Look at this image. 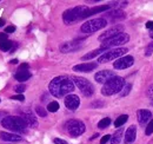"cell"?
I'll list each match as a JSON object with an SVG mask.
<instances>
[{
	"mask_svg": "<svg viewBox=\"0 0 153 144\" xmlns=\"http://www.w3.org/2000/svg\"><path fill=\"white\" fill-rule=\"evenodd\" d=\"M31 77H32V74L28 70H18L17 73L14 74V78L20 83H24V82L28 80Z\"/></svg>",
	"mask_w": 153,
	"mask_h": 144,
	"instance_id": "20",
	"label": "cell"
},
{
	"mask_svg": "<svg viewBox=\"0 0 153 144\" xmlns=\"http://www.w3.org/2000/svg\"><path fill=\"white\" fill-rule=\"evenodd\" d=\"M114 72L110 71V70H102V71H99L98 73H96L94 76V79H96L97 83H102L105 84L107 80H110L112 77H114Z\"/></svg>",
	"mask_w": 153,
	"mask_h": 144,
	"instance_id": "14",
	"label": "cell"
},
{
	"mask_svg": "<svg viewBox=\"0 0 153 144\" xmlns=\"http://www.w3.org/2000/svg\"><path fill=\"white\" fill-rule=\"evenodd\" d=\"M6 40H8V39H7V33H4V32H1V33H0V44L5 43Z\"/></svg>",
	"mask_w": 153,
	"mask_h": 144,
	"instance_id": "37",
	"label": "cell"
},
{
	"mask_svg": "<svg viewBox=\"0 0 153 144\" xmlns=\"http://www.w3.org/2000/svg\"><path fill=\"white\" fill-rule=\"evenodd\" d=\"M150 37H151V38L153 39V31H151V33H150Z\"/></svg>",
	"mask_w": 153,
	"mask_h": 144,
	"instance_id": "46",
	"label": "cell"
},
{
	"mask_svg": "<svg viewBox=\"0 0 153 144\" xmlns=\"http://www.w3.org/2000/svg\"><path fill=\"white\" fill-rule=\"evenodd\" d=\"M123 132H124V130H123L121 128H119V130L115 131L114 134H113V136H111V144L120 143V141H121V138H123Z\"/></svg>",
	"mask_w": 153,
	"mask_h": 144,
	"instance_id": "23",
	"label": "cell"
},
{
	"mask_svg": "<svg viewBox=\"0 0 153 144\" xmlns=\"http://www.w3.org/2000/svg\"><path fill=\"white\" fill-rule=\"evenodd\" d=\"M98 64L97 63H82V64H79L73 66V71L76 72H91L93 70H96Z\"/></svg>",
	"mask_w": 153,
	"mask_h": 144,
	"instance_id": "15",
	"label": "cell"
},
{
	"mask_svg": "<svg viewBox=\"0 0 153 144\" xmlns=\"http://www.w3.org/2000/svg\"><path fill=\"white\" fill-rule=\"evenodd\" d=\"M146 94H147V97H149L150 99H153V84H152V85H150V88L147 89V91H146Z\"/></svg>",
	"mask_w": 153,
	"mask_h": 144,
	"instance_id": "34",
	"label": "cell"
},
{
	"mask_svg": "<svg viewBox=\"0 0 153 144\" xmlns=\"http://www.w3.org/2000/svg\"><path fill=\"white\" fill-rule=\"evenodd\" d=\"M19 70H28V64H21Z\"/></svg>",
	"mask_w": 153,
	"mask_h": 144,
	"instance_id": "41",
	"label": "cell"
},
{
	"mask_svg": "<svg viewBox=\"0 0 153 144\" xmlns=\"http://www.w3.org/2000/svg\"><path fill=\"white\" fill-rule=\"evenodd\" d=\"M104 52H106V51H105V50H102V49H97V50L92 51V52H90V53L85 54L81 59H82V60H88V59H92V58H94V57H97V56H99V57H100Z\"/></svg>",
	"mask_w": 153,
	"mask_h": 144,
	"instance_id": "24",
	"label": "cell"
},
{
	"mask_svg": "<svg viewBox=\"0 0 153 144\" xmlns=\"http://www.w3.org/2000/svg\"><path fill=\"white\" fill-rule=\"evenodd\" d=\"M65 128H66L67 132L73 137H78V136L82 135L86 130L85 124L81 121H76V119H71V121L66 122Z\"/></svg>",
	"mask_w": 153,
	"mask_h": 144,
	"instance_id": "9",
	"label": "cell"
},
{
	"mask_svg": "<svg viewBox=\"0 0 153 144\" xmlns=\"http://www.w3.org/2000/svg\"><path fill=\"white\" fill-rule=\"evenodd\" d=\"M36 111H37V113H38L40 117H46L47 116V111L42 108V106H37Z\"/></svg>",
	"mask_w": 153,
	"mask_h": 144,
	"instance_id": "30",
	"label": "cell"
},
{
	"mask_svg": "<svg viewBox=\"0 0 153 144\" xmlns=\"http://www.w3.org/2000/svg\"><path fill=\"white\" fill-rule=\"evenodd\" d=\"M88 7L87 6H76L73 8L66 10L62 14V20L66 25H71L73 22H76L78 20L87 18V12H88Z\"/></svg>",
	"mask_w": 153,
	"mask_h": 144,
	"instance_id": "3",
	"label": "cell"
},
{
	"mask_svg": "<svg viewBox=\"0 0 153 144\" xmlns=\"http://www.w3.org/2000/svg\"><path fill=\"white\" fill-rule=\"evenodd\" d=\"M16 31V26H7L5 28V33H13Z\"/></svg>",
	"mask_w": 153,
	"mask_h": 144,
	"instance_id": "38",
	"label": "cell"
},
{
	"mask_svg": "<svg viewBox=\"0 0 153 144\" xmlns=\"http://www.w3.org/2000/svg\"><path fill=\"white\" fill-rule=\"evenodd\" d=\"M0 138L6 141V142H20L22 140V137L17 135V134H11V132H6V131H1L0 132Z\"/></svg>",
	"mask_w": 153,
	"mask_h": 144,
	"instance_id": "19",
	"label": "cell"
},
{
	"mask_svg": "<svg viewBox=\"0 0 153 144\" xmlns=\"http://www.w3.org/2000/svg\"><path fill=\"white\" fill-rule=\"evenodd\" d=\"M146 27H147L149 30L153 31V21H147V22H146Z\"/></svg>",
	"mask_w": 153,
	"mask_h": 144,
	"instance_id": "40",
	"label": "cell"
},
{
	"mask_svg": "<svg viewBox=\"0 0 153 144\" xmlns=\"http://www.w3.org/2000/svg\"><path fill=\"white\" fill-rule=\"evenodd\" d=\"M124 86H125V79L123 77L114 76L104 84L101 89V93L104 96H112L115 93H120Z\"/></svg>",
	"mask_w": 153,
	"mask_h": 144,
	"instance_id": "4",
	"label": "cell"
},
{
	"mask_svg": "<svg viewBox=\"0 0 153 144\" xmlns=\"http://www.w3.org/2000/svg\"><path fill=\"white\" fill-rule=\"evenodd\" d=\"M47 110L50 111V112H57L58 110H59V103L58 102H51V103H48V105H47Z\"/></svg>",
	"mask_w": 153,
	"mask_h": 144,
	"instance_id": "28",
	"label": "cell"
},
{
	"mask_svg": "<svg viewBox=\"0 0 153 144\" xmlns=\"http://www.w3.org/2000/svg\"><path fill=\"white\" fill-rule=\"evenodd\" d=\"M5 117H6V112H2V111H0V121H2Z\"/></svg>",
	"mask_w": 153,
	"mask_h": 144,
	"instance_id": "43",
	"label": "cell"
},
{
	"mask_svg": "<svg viewBox=\"0 0 153 144\" xmlns=\"http://www.w3.org/2000/svg\"><path fill=\"white\" fill-rule=\"evenodd\" d=\"M137 117H138V122L141 125H145L146 123H150V121L152 118V113L149 110H139L137 112Z\"/></svg>",
	"mask_w": 153,
	"mask_h": 144,
	"instance_id": "16",
	"label": "cell"
},
{
	"mask_svg": "<svg viewBox=\"0 0 153 144\" xmlns=\"http://www.w3.org/2000/svg\"><path fill=\"white\" fill-rule=\"evenodd\" d=\"M107 26V20L105 18H96L91 19L88 21H86L85 24L81 25V32L86 33V34H92L97 31L102 30L104 27Z\"/></svg>",
	"mask_w": 153,
	"mask_h": 144,
	"instance_id": "5",
	"label": "cell"
},
{
	"mask_svg": "<svg viewBox=\"0 0 153 144\" xmlns=\"http://www.w3.org/2000/svg\"><path fill=\"white\" fill-rule=\"evenodd\" d=\"M127 119H128V116H127V115H121V116H119V117L115 119L114 126L115 128H120V126H123L126 122H127Z\"/></svg>",
	"mask_w": 153,
	"mask_h": 144,
	"instance_id": "25",
	"label": "cell"
},
{
	"mask_svg": "<svg viewBox=\"0 0 153 144\" xmlns=\"http://www.w3.org/2000/svg\"><path fill=\"white\" fill-rule=\"evenodd\" d=\"M108 141H111V136H110V135H105V136L100 140V144H106Z\"/></svg>",
	"mask_w": 153,
	"mask_h": 144,
	"instance_id": "35",
	"label": "cell"
},
{
	"mask_svg": "<svg viewBox=\"0 0 153 144\" xmlns=\"http://www.w3.org/2000/svg\"><path fill=\"white\" fill-rule=\"evenodd\" d=\"M11 99H13V100H19V102H24V100H25V97H24V94H17V96H13Z\"/></svg>",
	"mask_w": 153,
	"mask_h": 144,
	"instance_id": "36",
	"label": "cell"
},
{
	"mask_svg": "<svg viewBox=\"0 0 153 144\" xmlns=\"http://www.w3.org/2000/svg\"><path fill=\"white\" fill-rule=\"evenodd\" d=\"M128 50L125 49V47H117V49H111V50H107L106 52L101 54L99 58H98V62L99 63H107V62H111V60H117L121 57H124V54L126 53Z\"/></svg>",
	"mask_w": 153,
	"mask_h": 144,
	"instance_id": "7",
	"label": "cell"
},
{
	"mask_svg": "<svg viewBox=\"0 0 153 144\" xmlns=\"http://www.w3.org/2000/svg\"><path fill=\"white\" fill-rule=\"evenodd\" d=\"M110 124H111V118L106 117V118H102V119L98 123V128H99V129H106Z\"/></svg>",
	"mask_w": 153,
	"mask_h": 144,
	"instance_id": "27",
	"label": "cell"
},
{
	"mask_svg": "<svg viewBox=\"0 0 153 144\" xmlns=\"http://www.w3.org/2000/svg\"><path fill=\"white\" fill-rule=\"evenodd\" d=\"M53 142H54V144H67L66 141H64V140H61V138H54Z\"/></svg>",
	"mask_w": 153,
	"mask_h": 144,
	"instance_id": "39",
	"label": "cell"
},
{
	"mask_svg": "<svg viewBox=\"0 0 153 144\" xmlns=\"http://www.w3.org/2000/svg\"><path fill=\"white\" fill-rule=\"evenodd\" d=\"M80 105V99L76 94H68L65 97V106L68 109V110H76V109L79 108Z\"/></svg>",
	"mask_w": 153,
	"mask_h": 144,
	"instance_id": "13",
	"label": "cell"
},
{
	"mask_svg": "<svg viewBox=\"0 0 153 144\" xmlns=\"http://www.w3.org/2000/svg\"><path fill=\"white\" fill-rule=\"evenodd\" d=\"M128 40H130V36L127 33H124L123 32V33H120L118 36H115L113 38H111V39H108V40H106V41H104L101 44L100 49H102L105 51L111 50V49H117V46L124 45V44L128 43Z\"/></svg>",
	"mask_w": 153,
	"mask_h": 144,
	"instance_id": "6",
	"label": "cell"
},
{
	"mask_svg": "<svg viewBox=\"0 0 153 144\" xmlns=\"http://www.w3.org/2000/svg\"><path fill=\"white\" fill-rule=\"evenodd\" d=\"M22 119L26 122L27 126H30V128H37V126H38V121H37V118H36L30 111H25V112L22 113Z\"/></svg>",
	"mask_w": 153,
	"mask_h": 144,
	"instance_id": "18",
	"label": "cell"
},
{
	"mask_svg": "<svg viewBox=\"0 0 153 144\" xmlns=\"http://www.w3.org/2000/svg\"><path fill=\"white\" fill-rule=\"evenodd\" d=\"M82 41H84V39H76V40H72V41H66L62 45H60V51L64 52V53L76 51L78 49L81 47Z\"/></svg>",
	"mask_w": 153,
	"mask_h": 144,
	"instance_id": "12",
	"label": "cell"
},
{
	"mask_svg": "<svg viewBox=\"0 0 153 144\" xmlns=\"http://www.w3.org/2000/svg\"><path fill=\"white\" fill-rule=\"evenodd\" d=\"M123 30H124V27L121 26V25H115V26H112L111 28H108V30H106L104 33H101L100 36H99V41H106V40H108V39H111V38H113V37L118 36V34H120V33H123Z\"/></svg>",
	"mask_w": 153,
	"mask_h": 144,
	"instance_id": "10",
	"label": "cell"
},
{
	"mask_svg": "<svg viewBox=\"0 0 153 144\" xmlns=\"http://www.w3.org/2000/svg\"><path fill=\"white\" fill-rule=\"evenodd\" d=\"M134 64V58L132 56H124L119 59H117L114 63H113V66L117 70H125V69H128L131 68Z\"/></svg>",
	"mask_w": 153,
	"mask_h": 144,
	"instance_id": "11",
	"label": "cell"
},
{
	"mask_svg": "<svg viewBox=\"0 0 153 144\" xmlns=\"http://www.w3.org/2000/svg\"><path fill=\"white\" fill-rule=\"evenodd\" d=\"M152 53H153V41L147 45V47H146V50H145V56H146V57H150Z\"/></svg>",
	"mask_w": 153,
	"mask_h": 144,
	"instance_id": "32",
	"label": "cell"
},
{
	"mask_svg": "<svg viewBox=\"0 0 153 144\" xmlns=\"http://www.w3.org/2000/svg\"><path fill=\"white\" fill-rule=\"evenodd\" d=\"M97 105H98V106H99V105H100V106H102V105H104V103H99V102H96V103H93V104H92V108H96Z\"/></svg>",
	"mask_w": 153,
	"mask_h": 144,
	"instance_id": "42",
	"label": "cell"
},
{
	"mask_svg": "<svg viewBox=\"0 0 153 144\" xmlns=\"http://www.w3.org/2000/svg\"><path fill=\"white\" fill-rule=\"evenodd\" d=\"M12 49H13V41H11V40H6L5 43L0 44V50L4 52L12 51Z\"/></svg>",
	"mask_w": 153,
	"mask_h": 144,
	"instance_id": "26",
	"label": "cell"
},
{
	"mask_svg": "<svg viewBox=\"0 0 153 144\" xmlns=\"http://www.w3.org/2000/svg\"><path fill=\"white\" fill-rule=\"evenodd\" d=\"M14 90L17 91L19 94H22V92L26 90V86H25L24 84H19V85H17V86L14 88Z\"/></svg>",
	"mask_w": 153,
	"mask_h": 144,
	"instance_id": "33",
	"label": "cell"
},
{
	"mask_svg": "<svg viewBox=\"0 0 153 144\" xmlns=\"http://www.w3.org/2000/svg\"><path fill=\"white\" fill-rule=\"evenodd\" d=\"M72 80L79 88V90L82 92L84 96L86 97H91L94 93V86L86 79L82 77H78V76H72Z\"/></svg>",
	"mask_w": 153,
	"mask_h": 144,
	"instance_id": "8",
	"label": "cell"
},
{
	"mask_svg": "<svg viewBox=\"0 0 153 144\" xmlns=\"http://www.w3.org/2000/svg\"><path fill=\"white\" fill-rule=\"evenodd\" d=\"M1 124H2V126L5 129L11 130L13 132H18V134H26L27 132V124L22 119V117H18V116H6L1 121Z\"/></svg>",
	"mask_w": 153,
	"mask_h": 144,
	"instance_id": "2",
	"label": "cell"
},
{
	"mask_svg": "<svg viewBox=\"0 0 153 144\" xmlns=\"http://www.w3.org/2000/svg\"><path fill=\"white\" fill-rule=\"evenodd\" d=\"M111 5H102V6H96V7H92L88 10L87 12V18L93 16V14H97V13H101V12H105L107 10H110Z\"/></svg>",
	"mask_w": 153,
	"mask_h": 144,
	"instance_id": "21",
	"label": "cell"
},
{
	"mask_svg": "<svg viewBox=\"0 0 153 144\" xmlns=\"http://www.w3.org/2000/svg\"><path fill=\"white\" fill-rule=\"evenodd\" d=\"M137 136V126L131 125L125 132V144H132L135 141Z\"/></svg>",
	"mask_w": 153,
	"mask_h": 144,
	"instance_id": "17",
	"label": "cell"
},
{
	"mask_svg": "<svg viewBox=\"0 0 153 144\" xmlns=\"http://www.w3.org/2000/svg\"><path fill=\"white\" fill-rule=\"evenodd\" d=\"M106 17H108L112 21H117V20H120V19L125 18V14L120 10H114V11H111V12L106 13Z\"/></svg>",
	"mask_w": 153,
	"mask_h": 144,
	"instance_id": "22",
	"label": "cell"
},
{
	"mask_svg": "<svg viewBox=\"0 0 153 144\" xmlns=\"http://www.w3.org/2000/svg\"><path fill=\"white\" fill-rule=\"evenodd\" d=\"M4 24H5V20H2V19H1V20H0V27H1V26H4Z\"/></svg>",
	"mask_w": 153,
	"mask_h": 144,
	"instance_id": "45",
	"label": "cell"
},
{
	"mask_svg": "<svg viewBox=\"0 0 153 144\" xmlns=\"http://www.w3.org/2000/svg\"><path fill=\"white\" fill-rule=\"evenodd\" d=\"M131 89H132V85H131V84H125V86L123 88L121 92L119 93L120 97H125V96H127V94L131 92Z\"/></svg>",
	"mask_w": 153,
	"mask_h": 144,
	"instance_id": "29",
	"label": "cell"
},
{
	"mask_svg": "<svg viewBox=\"0 0 153 144\" xmlns=\"http://www.w3.org/2000/svg\"><path fill=\"white\" fill-rule=\"evenodd\" d=\"M48 90L52 96L57 98H61V97L68 96L74 90V83L72 78L67 76H58L51 80L48 85Z\"/></svg>",
	"mask_w": 153,
	"mask_h": 144,
	"instance_id": "1",
	"label": "cell"
},
{
	"mask_svg": "<svg viewBox=\"0 0 153 144\" xmlns=\"http://www.w3.org/2000/svg\"><path fill=\"white\" fill-rule=\"evenodd\" d=\"M152 132H153V118L150 121V123L147 124V128H146V130H145V134H146L147 136L152 135Z\"/></svg>",
	"mask_w": 153,
	"mask_h": 144,
	"instance_id": "31",
	"label": "cell"
},
{
	"mask_svg": "<svg viewBox=\"0 0 153 144\" xmlns=\"http://www.w3.org/2000/svg\"><path fill=\"white\" fill-rule=\"evenodd\" d=\"M10 63H11V64H17V63H18V59H12Z\"/></svg>",
	"mask_w": 153,
	"mask_h": 144,
	"instance_id": "44",
	"label": "cell"
}]
</instances>
